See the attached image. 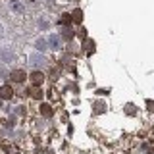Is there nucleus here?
<instances>
[{
  "instance_id": "obj_1",
  "label": "nucleus",
  "mask_w": 154,
  "mask_h": 154,
  "mask_svg": "<svg viewBox=\"0 0 154 154\" xmlns=\"http://www.w3.org/2000/svg\"><path fill=\"white\" fill-rule=\"evenodd\" d=\"M29 66L35 67V69L45 67L46 66V58L42 56V52H31V54H29Z\"/></svg>"
},
{
  "instance_id": "obj_2",
  "label": "nucleus",
  "mask_w": 154,
  "mask_h": 154,
  "mask_svg": "<svg viewBox=\"0 0 154 154\" xmlns=\"http://www.w3.org/2000/svg\"><path fill=\"white\" fill-rule=\"evenodd\" d=\"M16 50L10 46H0V62H4V64H12V62H16Z\"/></svg>"
},
{
  "instance_id": "obj_3",
  "label": "nucleus",
  "mask_w": 154,
  "mask_h": 154,
  "mask_svg": "<svg viewBox=\"0 0 154 154\" xmlns=\"http://www.w3.org/2000/svg\"><path fill=\"white\" fill-rule=\"evenodd\" d=\"M46 41H48V48H52V50H60L62 48V37L60 35H48L46 37Z\"/></svg>"
},
{
  "instance_id": "obj_4",
  "label": "nucleus",
  "mask_w": 154,
  "mask_h": 154,
  "mask_svg": "<svg viewBox=\"0 0 154 154\" xmlns=\"http://www.w3.org/2000/svg\"><path fill=\"white\" fill-rule=\"evenodd\" d=\"M35 46H37V50H38V52H45L46 48H48V41H46V37L37 38V41H35Z\"/></svg>"
},
{
  "instance_id": "obj_5",
  "label": "nucleus",
  "mask_w": 154,
  "mask_h": 154,
  "mask_svg": "<svg viewBox=\"0 0 154 154\" xmlns=\"http://www.w3.org/2000/svg\"><path fill=\"white\" fill-rule=\"evenodd\" d=\"M10 79H12L14 83H21V81L25 79V73H23L21 69H17V71H12V73H10Z\"/></svg>"
},
{
  "instance_id": "obj_6",
  "label": "nucleus",
  "mask_w": 154,
  "mask_h": 154,
  "mask_svg": "<svg viewBox=\"0 0 154 154\" xmlns=\"http://www.w3.org/2000/svg\"><path fill=\"white\" fill-rule=\"evenodd\" d=\"M10 10H12V12H19V14H21L23 12V4L19 2V0H10Z\"/></svg>"
},
{
  "instance_id": "obj_7",
  "label": "nucleus",
  "mask_w": 154,
  "mask_h": 154,
  "mask_svg": "<svg viewBox=\"0 0 154 154\" xmlns=\"http://www.w3.org/2000/svg\"><path fill=\"white\" fill-rule=\"evenodd\" d=\"M31 81H33L35 85H41L42 81H45V75H42L41 71H35V73H31Z\"/></svg>"
},
{
  "instance_id": "obj_8",
  "label": "nucleus",
  "mask_w": 154,
  "mask_h": 154,
  "mask_svg": "<svg viewBox=\"0 0 154 154\" xmlns=\"http://www.w3.org/2000/svg\"><path fill=\"white\" fill-rule=\"evenodd\" d=\"M48 25H50V21H48V19H45V17L38 19V27H41V29H48Z\"/></svg>"
},
{
  "instance_id": "obj_9",
  "label": "nucleus",
  "mask_w": 154,
  "mask_h": 154,
  "mask_svg": "<svg viewBox=\"0 0 154 154\" xmlns=\"http://www.w3.org/2000/svg\"><path fill=\"white\" fill-rule=\"evenodd\" d=\"M10 94H12L10 87H4V89H2V96H4V98H10Z\"/></svg>"
},
{
  "instance_id": "obj_10",
  "label": "nucleus",
  "mask_w": 154,
  "mask_h": 154,
  "mask_svg": "<svg viewBox=\"0 0 154 154\" xmlns=\"http://www.w3.org/2000/svg\"><path fill=\"white\" fill-rule=\"evenodd\" d=\"M73 19H75V21H81V12H79V10L73 12Z\"/></svg>"
},
{
  "instance_id": "obj_11",
  "label": "nucleus",
  "mask_w": 154,
  "mask_h": 154,
  "mask_svg": "<svg viewBox=\"0 0 154 154\" xmlns=\"http://www.w3.org/2000/svg\"><path fill=\"white\" fill-rule=\"evenodd\" d=\"M50 112H52L50 106H42V114H45V116H50Z\"/></svg>"
}]
</instances>
